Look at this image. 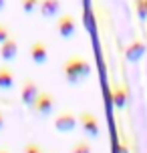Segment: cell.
<instances>
[{
	"mask_svg": "<svg viewBox=\"0 0 147 153\" xmlns=\"http://www.w3.org/2000/svg\"><path fill=\"white\" fill-rule=\"evenodd\" d=\"M135 12H137L141 22H145L147 20V0H135Z\"/></svg>",
	"mask_w": 147,
	"mask_h": 153,
	"instance_id": "cell-13",
	"label": "cell"
},
{
	"mask_svg": "<svg viewBox=\"0 0 147 153\" xmlns=\"http://www.w3.org/2000/svg\"><path fill=\"white\" fill-rule=\"evenodd\" d=\"M56 30H59V34H61L62 38H73L75 36V32H77V18L73 14H61L59 16V20H56Z\"/></svg>",
	"mask_w": 147,
	"mask_h": 153,
	"instance_id": "cell-4",
	"label": "cell"
},
{
	"mask_svg": "<svg viewBox=\"0 0 147 153\" xmlns=\"http://www.w3.org/2000/svg\"><path fill=\"white\" fill-rule=\"evenodd\" d=\"M117 153H129V143H127V137H121L119 145H117Z\"/></svg>",
	"mask_w": 147,
	"mask_h": 153,
	"instance_id": "cell-16",
	"label": "cell"
},
{
	"mask_svg": "<svg viewBox=\"0 0 147 153\" xmlns=\"http://www.w3.org/2000/svg\"><path fill=\"white\" fill-rule=\"evenodd\" d=\"M77 117L71 113V111H65V113H59L54 117V131H59V133H69L77 127Z\"/></svg>",
	"mask_w": 147,
	"mask_h": 153,
	"instance_id": "cell-5",
	"label": "cell"
},
{
	"mask_svg": "<svg viewBox=\"0 0 147 153\" xmlns=\"http://www.w3.org/2000/svg\"><path fill=\"white\" fill-rule=\"evenodd\" d=\"M24 153H45V151H42V147L36 145V143H28V145L24 147Z\"/></svg>",
	"mask_w": 147,
	"mask_h": 153,
	"instance_id": "cell-17",
	"label": "cell"
},
{
	"mask_svg": "<svg viewBox=\"0 0 147 153\" xmlns=\"http://www.w3.org/2000/svg\"><path fill=\"white\" fill-rule=\"evenodd\" d=\"M14 87V73L8 69V67H0V89L6 91V89H12Z\"/></svg>",
	"mask_w": 147,
	"mask_h": 153,
	"instance_id": "cell-12",
	"label": "cell"
},
{
	"mask_svg": "<svg viewBox=\"0 0 147 153\" xmlns=\"http://www.w3.org/2000/svg\"><path fill=\"white\" fill-rule=\"evenodd\" d=\"M127 99H129V93H127L125 85H113L111 87V103L117 109H123L127 105Z\"/></svg>",
	"mask_w": 147,
	"mask_h": 153,
	"instance_id": "cell-10",
	"label": "cell"
},
{
	"mask_svg": "<svg viewBox=\"0 0 147 153\" xmlns=\"http://www.w3.org/2000/svg\"><path fill=\"white\" fill-rule=\"evenodd\" d=\"M4 127H6V119H4V115L0 113V131L4 129Z\"/></svg>",
	"mask_w": 147,
	"mask_h": 153,
	"instance_id": "cell-19",
	"label": "cell"
},
{
	"mask_svg": "<svg viewBox=\"0 0 147 153\" xmlns=\"http://www.w3.org/2000/svg\"><path fill=\"white\" fill-rule=\"evenodd\" d=\"M8 36H10V30H8V26L0 22V42H4Z\"/></svg>",
	"mask_w": 147,
	"mask_h": 153,
	"instance_id": "cell-18",
	"label": "cell"
},
{
	"mask_svg": "<svg viewBox=\"0 0 147 153\" xmlns=\"http://www.w3.org/2000/svg\"><path fill=\"white\" fill-rule=\"evenodd\" d=\"M39 10L42 18H54L61 12V0H40Z\"/></svg>",
	"mask_w": 147,
	"mask_h": 153,
	"instance_id": "cell-11",
	"label": "cell"
},
{
	"mask_svg": "<svg viewBox=\"0 0 147 153\" xmlns=\"http://www.w3.org/2000/svg\"><path fill=\"white\" fill-rule=\"evenodd\" d=\"M18 54V42L16 38L8 36L4 42H0V59L2 61H14Z\"/></svg>",
	"mask_w": 147,
	"mask_h": 153,
	"instance_id": "cell-9",
	"label": "cell"
},
{
	"mask_svg": "<svg viewBox=\"0 0 147 153\" xmlns=\"http://www.w3.org/2000/svg\"><path fill=\"white\" fill-rule=\"evenodd\" d=\"M54 105H56V101H54V97L50 93H39L30 111L36 113L39 117H48V115L54 111Z\"/></svg>",
	"mask_w": 147,
	"mask_h": 153,
	"instance_id": "cell-2",
	"label": "cell"
},
{
	"mask_svg": "<svg viewBox=\"0 0 147 153\" xmlns=\"http://www.w3.org/2000/svg\"><path fill=\"white\" fill-rule=\"evenodd\" d=\"M71 153H93V147L89 141H79V143H75Z\"/></svg>",
	"mask_w": 147,
	"mask_h": 153,
	"instance_id": "cell-15",
	"label": "cell"
},
{
	"mask_svg": "<svg viewBox=\"0 0 147 153\" xmlns=\"http://www.w3.org/2000/svg\"><path fill=\"white\" fill-rule=\"evenodd\" d=\"M145 54V42L143 40H131L125 48V59L129 62H139Z\"/></svg>",
	"mask_w": 147,
	"mask_h": 153,
	"instance_id": "cell-8",
	"label": "cell"
},
{
	"mask_svg": "<svg viewBox=\"0 0 147 153\" xmlns=\"http://www.w3.org/2000/svg\"><path fill=\"white\" fill-rule=\"evenodd\" d=\"M0 153H10V151H8V149H0Z\"/></svg>",
	"mask_w": 147,
	"mask_h": 153,
	"instance_id": "cell-21",
	"label": "cell"
},
{
	"mask_svg": "<svg viewBox=\"0 0 147 153\" xmlns=\"http://www.w3.org/2000/svg\"><path fill=\"white\" fill-rule=\"evenodd\" d=\"M40 0H20V8H22L24 14H32L36 8H39Z\"/></svg>",
	"mask_w": 147,
	"mask_h": 153,
	"instance_id": "cell-14",
	"label": "cell"
},
{
	"mask_svg": "<svg viewBox=\"0 0 147 153\" xmlns=\"http://www.w3.org/2000/svg\"><path fill=\"white\" fill-rule=\"evenodd\" d=\"M39 85L34 83L32 79H26L22 85V91H20V99H22V103L26 105L28 109H32V105H34V99H36V95H39Z\"/></svg>",
	"mask_w": 147,
	"mask_h": 153,
	"instance_id": "cell-6",
	"label": "cell"
},
{
	"mask_svg": "<svg viewBox=\"0 0 147 153\" xmlns=\"http://www.w3.org/2000/svg\"><path fill=\"white\" fill-rule=\"evenodd\" d=\"M91 71H93L91 62L81 54H73L62 62V75H65V81L69 85H79L83 81H87Z\"/></svg>",
	"mask_w": 147,
	"mask_h": 153,
	"instance_id": "cell-1",
	"label": "cell"
},
{
	"mask_svg": "<svg viewBox=\"0 0 147 153\" xmlns=\"http://www.w3.org/2000/svg\"><path fill=\"white\" fill-rule=\"evenodd\" d=\"M77 123L81 125V129H83V133H85L87 137H91V139H97V137H99L101 125H99V121H97V117H95L93 113L83 111V113L77 117Z\"/></svg>",
	"mask_w": 147,
	"mask_h": 153,
	"instance_id": "cell-3",
	"label": "cell"
},
{
	"mask_svg": "<svg viewBox=\"0 0 147 153\" xmlns=\"http://www.w3.org/2000/svg\"><path fill=\"white\" fill-rule=\"evenodd\" d=\"M4 8H6V0H0V12H2Z\"/></svg>",
	"mask_w": 147,
	"mask_h": 153,
	"instance_id": "cell-20",
	"label": "cell"
},
{
	"mask_svg": "<svg viewBox=\"0 0 147 153\" xmlns=\"http://www.w3.org/2000/svg\"><path fill=\"white\" fill-rule=\"evenodd\" d=\"M28 54H30V59L34 65H45V62L48 61V48L45 46V42L42 40H34L30 45V48H28Z\"/></svg>",
	"mask_w": 147,
	"mask_h": 153,
	"instance_id": "cell-7",
	"label": "cell"
}]
</instances>
